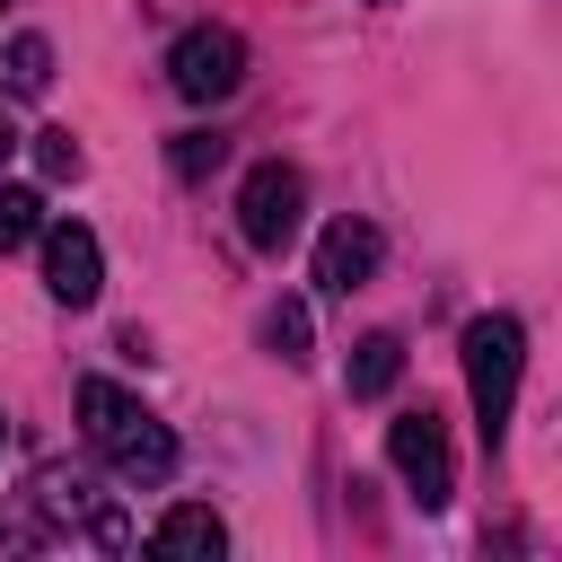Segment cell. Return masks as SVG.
<instances>
[{"mask_svg": "<svg viewBox=\"0 0 562 562\" xmlns=\"http://www.w3.org/2000/svg\"><path fill=\"white\" fill-rule=\"evenodd\" d=\"M79 430H88V448H97L123 483H167V474H176V430H167L140 395H123L114 378H79Z\"/></svg>", "mask_w": 562, "mask_h": 562, "instance_id": "1", "label": "cell"}, {"mask_svg": "<svg viewBox=\"0 0 562 562\" xmlns=\"http://www.w3.org/2000/svg\"><path fill=\"white\" fill-rule=\"evenodd\" d=\"M518 369H527V325H518V316H474V325H465V395H474L483 448H501V439H509Z\"/></svg>", "mask_w": 562, "mask_h": 562, "instance_id": "2", "label": "cell"}, {"mask_svg": "<svg viewBox=\"0 0 562 562\" xmlns=\"http://www.w3.org/2000/svg\"><path fill=\"white\" fill-rule=\"evenodd\" d=\"M299 220H307V176L281 167V158L246 167V184H237V228H246V246H255V255H281V246L299 237Z\"/></svg>", "mask_w": 562, "mask_h": 562, "instance_id": "3", "label": "cell"}, {"mask_svg": "<svg viewBox=\"0 0 562 562\" xmlns=\"http://www.w3.org/2000/svg\"><path fill=\"white\" fill-rule=\"evenodd\" d=\"M167 79H176L184 105L237 97V88H246V44H237V26H184L176 53H167Z\"/></svg>", "mask_w": 562, "mask_h": 562, "instance_id": "4", "label": "cell"}, {"mask_svg": "<svg viewBox=\"0 0 562 562\" xmlns=\"http://www.w3.org/2000/svg\"><path fill=\"white\" fill-rule=\"evenodd\" d=\"M386 465L404 474V492H413L422 509H448V492H457V457H448L439 413H395V422H386Z\"/></svg>", "mask_w": 562, "mask_h": 562, "instance_id": "5", "label": "cell"}, {"mask_svg": "<svg viewBox=\"0 0 562 562\" xmlns=\"http://www.w3.org/2000/svg\"><path fill=\"white\" fill-rule=\"evenodd\" d=\"M35 246H44V290H53L61 307H97V290H105L97 228H79V220H44Z\"/></svg>", "mask_w": 562, "mask_h": 562, "instance_id": "6", "label": "cell"}, {"mask_svg": "<svg viewBox=\"0 0 562 562\" xmlns=\"http://www.w3.org/2000/svg\"><path fill=\"white\" fill-rule=\"evenodd\" d=\"M378 255H386V237L369 228V220H334L325 237H316V290H334V299H351L369 272H378Z\"/></svg>", "mask_w": 562, "mask_h": 562, "instance_id": "7", "label": "cell"}, {"mask_svg": "<svg viewBox=\"0 0 562 562\" xmlns=\"http://www.w3.org/2000/svg\"><path fill=\"white\" fill-rule=\"evenodd\" d=\"M395 378H404V342L395 334H360L351 360H342V386L369 404V395H395Z\"/></svg>", "mask_w": 562, "mask_h": 562, "instance_id": "8", "label": "cell"}, {"mask_svg": "<svg viewBox=\"0 0 562 562\" xmlns=\"http://www.w3.org/2000/svg\"><path fill=\"white\" fill-rule=\"evenodd\" d=\"M149 544H158V553H202V562H211V553L228 544V527H220V509H193V501H184V509H167V518L149 527Z\"/></svg>", "mask_w": 562, "mask_h": 562, "instance_id": "9", "label": "cell"}, {"mask_svg": "<svg viewBox=\"0 0 562 562\" xmlns=\"http://www.w3.org/2000/svg\"><path fill=\"white\" fill-rule=\"evenodd\" d=\"M0 88H9V97H44V88H53V44H44V35H9Z\"/></svg>", "mask_w": 562, "mask_h": 562, "instance_id": "10", "label": "cell"}, {"mask_svg": "<svg viewBox=\"0 0 562 562\" xmlns=\"http://www.w3.org/2000/svg\"><path fill=\"white\" fill-rule=\"evenodd\" d=\"M35 228H44V193L35 184H0V255L35 246Z\"/></svg>", "mask_w": 562, "mask_h": 562, "instance_id": "11", "label": "cell"}, {"mask_svg": "<svg viewBox=\"0 0 562 562\" xmlns=\"http://www.w3.org/2000/svg\"><path fill=\"white\" fill-rule=\"evenodd\" d=\"M220 149H228L220 132H176V140H167V167H176L184 184H202V176L220 167Z\"/></svg>", "mask_w": 562, "mask_h": 562, "instance_id": "12", "label": "cell"}, {"mask_svg": "<svg viewBox=\"0 0 562 562\" xmlns=\"http://www.w3.org/2000/svg\"><path fill=\"white\" fill-rule=\"evenodd\" d=\"M307 334H316V325H307V299H281V307L263 316V342H272L281 360H307Z\"/></svg>", "mask_w": 562, "mask_h": 562, "instance_id": "13", "label": "cell"}, {"mask_svg": "<svg viewBox=\"0 0 562 562\" xmlns=\"http://www.w3.org/2000/svg\"><path fill=\"white\" fill-rule=\"evenodd\" d=\"M35 167H44L53 184H70L88 158H79V140H70V132H35Z\"/></svg>", "mask_w": 562, "mask_h": 562, "instance_id": "14", "label": "cell"}, {"mask_svg": "<svg viewBox=\"0 0 562 562\" xmlns=\"http://www.w3.org/2000/svg\"><path fill=\"white\" fill-rule=\"evenodd\" d=\"M9 149H18V132H9V114H0V158H9Z\"/></svg>", "mask_w": 562, "mask_h": 562, "instance_id": "15", "label": "cell"}, {"mask_svg": "<svg viewBox=\"0 0 562 562\" xmlns=\"http://www.w3.org/2000/svg\"><path fill=\"white\" fill-rule=\"evenodd\" d=\"M0 448H9V422H0Z\"/></svg>", "mask_w": 562, "mask_h": 562, "instance_id": "16", "label": "cell"}]
</instances>
